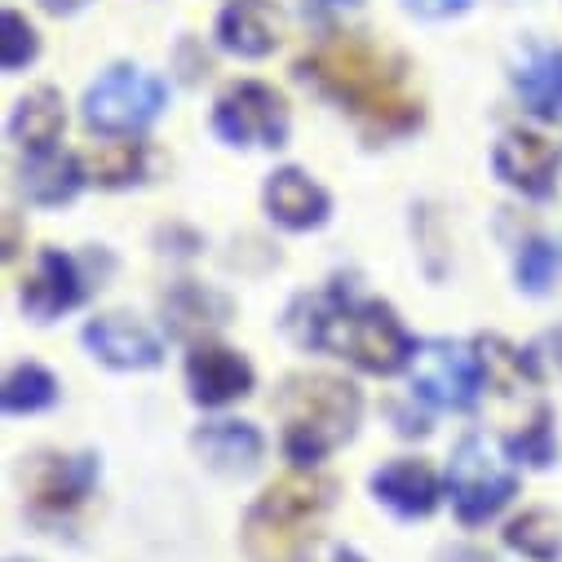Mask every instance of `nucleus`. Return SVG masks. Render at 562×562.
Wrapping results in <instances>:
<instances>
[{
  "label": "nucleus",
  "mask_w": 562,
  "mask_h": 562,
  "mask_svg": "<svg viewBox=\"0 0 562 562\" xmlns=\"http://www.w3.org/2000/svg\"><path fill=\"white\" fill-rule=\"evenodd\" d=\"M448 492L465 522H483L514 496V474L487 452L483 439H465L448 465Z\"/></svg>",
  "instance_id": "nucleus-8"
},
{
  "label": "nucleus",
  "mask_w": 562,
  "mask_h": 562,
  "mask_svg": "<svg viewBox=\"0 0 562 562\" xmlns=\"http://www.w3.org/2000/svg\"><path fill=\"white\" fill-rule=\"evenodd\" d=\"M195 452L213 465V470H248L261 457V435L244 420H213L195 435Z\"/></svg>",
  "instance_id": "nucleus-17"
},
{
  "label": "nucleus",
  "mask_w": 562,
  "mask_h": 562,
  "mask_svg": "<svg viewBox=\"0 0 562 562\" xmlns=\"http://www.w3.org/2000/svg\"><path fill=\"white\" fill-rule=\"evenodd\" d=\"M359 390L337 376H297L284 394V448L297 465L324 461L359 426Z\"/></svg>",
  "instance_id": "nucleus-4"
},
{
  "label": "nucleus",
  "mask_w": 562,
  "mask_h": 562,
  "mask_svg": "<svg viewBox=\"0 0 562 562\" xmlns=\"http://www.w3.org/2000/svg\"><path fill=\"white\" fill-rule=\"evenodd\" d=\"M412 14H426V19H452L461 10H470V0H407Z\"/></svg>",
  "instance_id": "nucleus-28"
},
{
  "label": "nucleus",
  "mask_w": 562,
  "mask_h": 562,
  "mask_svg": "<svg viewBox=\"0 0 562 562\" xmlns=\"http://www.w3.org/2000/svg\"><path fill=\"white\" fill-rule=\"evenodd\" d=\"M412 390L439 407H474L483 385V363L457 341H420L407 359Z\"/></svg>",
  "instance_id": "nucleus-7"
},
{
  "label": "nucleus",
  "mask_w": 562,
  "mask_h": 562,
  "mask_svg": "<svg viewBox=\"0 0 562 562\" xmlns=\"http://www.w3.org/2000/svg\"><path fill=\"white\" fill-rule=\"evenodd\" d=\"M279 36H284V19L270 0H231L217 19V45L239 58H266Z\"/></svg>",
  "instance_id": "nucleus-10"
},
{
  "label": "nucleus",
  "mask_w": 562,
  "mask_h": 562,
  "mask_svg": "<svg viewBox=\"0 0 562 562\" xmlns=\"http://www.w3.org/2000/svg\"><path fill=\"white\" fill-rule=\"evenodd\" d=\"M297 562H363V558L346 544H319V549H306Z\"/></svg>",
  "instance_id": "nucleus-29"
},
{
  "label": "nucleus",
  "mask_w": 562,
  "mask_h": 562,
  "mask_svg": "<svg viewBox=\"0 0 562 562\" xmlns=\"http://www.w3.org/2000/svg\"><path fill=\"white\" fill-rule=\"evenodd\" d=\"M496 178L531 200H544L553 191V173H558V151L544 143L540 133H527V128H509L501 143H496Z\"/></svg>",
  "instance_id": "nucleus-9"
},
{
  "label": "nucleus",
  "mask_w": 562,
  "mask_h": 562,
  "mask_svg": "<svg viewBox=\"0 0 562 562\" xmlns=\"http://www.w3.org/2000/svg\"><path fill=\"white\" fill-rule=\"evenodd\" d=\"M553 274H558V252H553L544 239L527 244L522 257H518V284H522L527 293H544V289L553 284Z\"/></svg>",
  "instance_id": "nucleus-25"
},
{
  "label": "nucleus",
  "mask_w": 562,
  "mask_h": 562,
  "mask_svg": "<svg viewBox=\"0 0 562 562\" xmlns=\"http://www.w3.org/2000/svg\"><path fill=\"white\" fill-rule=\"evenodd\" d=\"M266 209L279 226L289 231H311L328 217V191L319 182H311L302 169H279L266 182Z\"/></svg>",
  "instance_id": "nucleus-13"
},
{
  "label": "nucleus",
  "mask_w": 562,
  "mask_h": 562,
  "mask_svg": "<svg viewBox=\"0 0 562 562\" xmlns=\"http://www.w3.org/2000/svg\"><path fill=\"white\" fill-rule=\"evenodd\" d=\"M509 452L518 461H527V465H544L553 457V435H549V412L544 407H536L531 426L522 435H509Z\"/></svg>",
  "instance_id": "nucleus-26"
},
{
  "label": "nucleus",
  "mask_w": 562,
  "mask_h": 562,
  "mask_svg": "<svg viewBox=\"0 0 562 562\" xmlns=\"http://www.w3.org/2000/svg\"><path fill=\"white\" fill-rule=\"evenodd\" d=\"M63 98L54 89H36L27 93L19 106H14V120H10V133H14V143L27 151V156H49L54 143L63 137Z\"/></svg>",
  "instance_id": "nucleus-16"
},
{
  "label": "nucleus",
  "mask_w": 562,
  "mask_h": 562,
  "mask_svg": "<svg viewBox=\"0 0 562 562\" xmlns=\"http://www.w3.org/2000/svg\"><path fill=\"white\" fill-rule=\"evenodd\" d=\"M54 394H58L54 376L45 368H36V363H23V368H14L5 376V394L0 398H5V412H41V407L54 403Z\"/></svg>",
  "instance_id": "nucleus-24"
},
{
  "label": "nucleus",
  "mask_w": 562,
  "mask_h": 562,
  "mask_svg": "<svg viewBox=\"0 0 562 562\" xmlns=\"http://www.w3.org/2000/svg\"><path fill=\"white\" fill-rule=\"evenodd\" d=\"M80 178H85L80 173V160H67V156H54L49 151V156H32V165L23 173V187L41 204H63V200L76 195Z\"/></svg>",
  "instance_id": "nucleus-21"
},
{
  "label": "nucleus",
  "mask_w": 562,
  "mask_h": 562,
  "mask_svg": "<svg viewBox=\"0 0 562 562\" xmlns=\"http://www.w3.org/2000/svg\"><path fill=\"white\" fill-rule=\"evenodd\" d=\"M187 381H191L195 403L222 407V403L244 398L252 390V368H248V359H239L226 346H200L187 363Z\"/></svg>",
  "instance_id": "nucleus-11"
},
{
  "label": "nucleus",
  "mask_w": 562,
  "mask_h": 562,
  "mask_svg": "<svg viewBox=\"0 0 562 562\" xmlns=\"http://www.w3.org/2000/svg\"><path fill=\"white\" fill-rule=\"evenodd\" d=\"M553 346H558V359H562V333H558V337H553Z\"/></svg>",
  "instance_id": "nucleus-32"
},
{
  "label": "nucleus",
  "mask_w": 562,
  "mask_h": 562,
  "mask_svg": "<svg viewBox=\"0 0 562 562\" xmlns=\"http://www.w3.org/2000/svg\"><path fill=\"white\" fill-rule=\"evenodd\" d=\"M518 93L531 115L562 120V49H540L518 71Z\"/></svg>",
  "instance_id": "nucleus-19"
},
{
  "label": "nucleus",
  "mask_w": 562,
  "mask_h": 562,
  "mask_svg": "<svg viewBox=\"0 0 562 562\" xmlns=\"http://www.w3.org/2000/svg\"><path fill=\"white\" fill-rule=\"evenodd\" d=\"M213 124L235 147H279L289 137V106L274 89L244 80L217 98Z\"/></svg>",
  "instance_id": "nucleus-6"
},
{
  "label": "nucleus",
  "mask_w": 562,
  "mask_h": 562,
  "mask_svg": "<svg viewBox=\"0 0 562 562\" xmlns=\"http://www.w3.org/2000/svg\"><path fill=\"white\" fill-rule=\"evenodd\" d=\"M45 10H54V14H71V10H80V5H89V0H41Z\"/></svg>",
  "instance_id": "nucleus-31"
},
{
  "label": "nucleus",
  "mask_w": 562,
  "mask_h": 562,
  "mask_svg": "<svg viewBox=\"0 0 562 562\" xmlns=\"http://www.w3.org/2000/svg\"><path fill=\"white\" fill-rule=\"evenodd\" d=\"M311 328H302L297 337L306 346H324V350H337L346 355L350 363H359L363 372H376V376H390L398 372L407 359H412V341L403 333V324L394 319L390 306L381 302H359V306H346V302H315L311 306Z\"/></svg>",
  "instance_id": "nucleus-2"
},
{
  "label": "nucleus",
  "mask_w": 562,
  "mask_h": 562,
  "mask_svg": "<svg viewBox=\"0 0 562 562\" xmlns=\"http://www.w3.org/2000/svg\"><path fill=\"white\" fill-rule=\"evenodd\" d=\"M302 76L315 80L328 98H337L341 106H350L363 120H376V124H412L416 120V102L407 98L403 71L376 45H368L359 36L324 41L302 63Z\"/></svg>",
  "instance_id": "nucleus-1"
},
{
  "label": "nucleus",
  "mask_w": 562,
  "mask_h": 562,
  "mask_svg": "<svg viewBox=\"0 0 562 562\" xmlns=\"http://www.w3.org/2000/svg\"><path fill=\"white\" fill-rule=\"evenodd\" d=\"M93 483V461L89 457H49L32 474V496L45 509H67L76 505Z\"/></svg>",
  "instance_id": "nucleus-18"
},
{
  "label": "nucleus",
  "mask_w": 562,
  "mask_h": 562,
  "mask_svg": "<svg viewBox=\"0 0 562 562\" xmlns=\"http://www.w3.org/2000/svg\"><path fill=\"white\" fill-rule=\"evenodd\" d=\"M36 49H41V41H36L32 23H27L23 14L5 10V49H0V63H5V71L27 67V63L36 58Z\"/></svg>",
  "instance_id": "nucleus-27"
},
{
  "label": "nucleus",
  "mask_w": 562,
  "mask_h": 562,
  "mask_svg": "<svg viewBox=\"0 0 562 562\" xmlns=\"http://www.w3.org/2000/svg\"><path fill=\"white\" fill-rule=\"evenodd\" d=\"M80 302V274L71 266V257L63 252H41L36 270L27 274L23 284V311L36 319H54L63 311H71Z\"/></svg>",
  "instance_id": "nucleus-15"
},
{
  "label": "nucleus",
  "mask_w": 562,
  "mask_h": 562,
  "mask_svg": "<svg viewBox=\"0 0 562 562\" xmlns=\"http://www.w3.org/2000/svg\"><path fill=\"white\" fill-rule=\"evenodd\" d=\"M306 10L311 14H346V10H359V0H311Z\"/></svg>",
  "instance_id": "nucleus-30"
},
{
  "label": "nucleus",
  "mask_w": 562,
  "mask_h": 562,
  "mask_svg": "<svg viewBox=\"0 0 562 562\" xmlns=\"http://www.w3.org/2000/svg\"><path fill=\"white\" fill-rule=\"evenodd\" d=\"M328 483L315 474H289L261 492L244 522V544L257 562H297L311 549L315 522L328 509Z\"/></svg>",
  "instance_id": "nucleus-3"
},
{
  "label": "nucleus",
  "mask_w": 562,
  "mask_h": 562,
  "mask_svg": "<svg viewBox=\"0 0 562 562\" xmlns=\"http://www.w3.org/2000/svg\"><path fill=\"white\" fill-rule=\"evenodd\" d=\"M372 492L403 518H426L439 505V479L426 461H390L385 470H376Z\"/></svg>",
  "instance_id": "nucleus-14"
},
{
  "label": "nucleus",
  "mask_w": 562,
  "mask_h": 562,
  "mask_svg": "<svg viewBox=\"0 0 562 562\" xmlns=\"http://www.w3.org/2000/svg\"><path fill=\"white\" fill-rule=\"evenodd\" d=\"M160 111H165V85L137 67H115L85 93V120L102 133H137Z\"/></svg>",
  "instance_id": "nucleus-5"
},
{
  "label": "nucleus",
  "mask_w": 562,
  "mask_h": 562,
  "mask_svg": "<svg viewBox=\"0 0 562 562\" xmlns=\"http://www.w3.org/2000/svg\"><path fill=\"white\" fill-rule=\"evenodd\" d=\"M85 346L111 363V368H156L160 363V341L124 315H102L85 328Z\"/></svg>",
  "instance_id": "nucleus-12"
},
{
  "label": "nucleus",
  "mask_w": 562,
  "mask_h": 562,
  "mask_svg": "<svg viewBox=\"0 0 562 562\" xmlns=\"http://www.w3.org/2000/svg\"><path fill=\"white\" fill-rule=\"evenodd\" d=\"M80 173L98 187H124L143 173V147L137 143H120V137H106V143H93L80 156Z\"/></svg>",
  "instance_id": "nucleus-20"
},
{
  "label": "nucleus",
  "mask_w": 562,
  "mask_h": 562,
  "mask_svg": "<svg viewBox=\"0 0 562 562\" xmlns=\"http://www.w3.org/2000/svg\"><path fill=\"white\" fill-rule=\"evenodd\" d=\"M505 544L518 549V553H527V558H536V562H553L562 553V522L553 514H540V509L536 514H522V518L509 522Z\"/></svg>",
  "instance_id": "nucleus-23"
},
{
  "label": "nucleus",
  "mask_w": 562,
  "mask_h": 562,
  "mask_svg": "<svg viewBox=\"0 0 562 562\" xmlns=\"http://www.w3.org/2000/svg\"><path fill=\"white\" fill-rule=\"evenodd\" d=\"M479 363H483L487 385H496L501 394L522 390V381L536 385V368H531V359H522V355H518L509 341H501V337H483V341H479Z\"/></svg>",
  "instance_id": "nucleus-22"
}]
</instances>
